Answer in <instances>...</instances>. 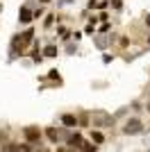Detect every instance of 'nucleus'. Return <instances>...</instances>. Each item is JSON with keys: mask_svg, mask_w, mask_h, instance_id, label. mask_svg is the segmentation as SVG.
I'll return each mask as SVG.
<instances>
[{"mask_svg": "<svg viewBox=\"0 0 150 152\" xmlns=\"http://www.w3.org/2000/svg\"><path fill=\"white\" fill-rule=\"evenodd\" d=\"M23 134H25V139L30 141V143H39V141H41V134H43V132H41L39 127L32 125V127H25Z\"/></svg>", "mask_w": 150, "mask_h": 152, "instance_id": "obj_1", "label": "nucleus"}, {"mask_svg": "<svg viewBox=\"0 0 150 152\" xmlns=\"http://www.w3.org/2000/svg\"><path fill=\"white\" fill-rule=\"evenodd\" d=\"M141 129H143V123L139 121V118H130V121L125 123V127H123L125 134H137V132H141Z\"/></svg>", "mask_w": 150, "mask_h": 152, "instance_id": "obj_2", "label": "nucleus"}, {"mask_svg": "<svg viewBox=\"0 0 150 152\" xmlns=\"http://www.w3.org/2000/svg\"><path fill=\"white\" fill-rule=\"evenodd\" d=\"M43 134L48 136L50 141H52V143H59V141L64 139V136H62V132H59V129H55V127H46V129H43Z\"/></svg>", "mask_w": 150, "mask_h": 152, "instance_id": "obj_3", "label": "nucleus"}, {"mask_svg": "<svg viewBox=\"0 0 150 152\" xmlns=\"http://www.w3.org/2000/svg\"><path fill=\"white\" fill-rule=\"evenodd\" d=\"M62 125L64 127H75L77 125V116L75 114H62Z\"/></svg>", "mask_w": 150, "mask_h": 152, "instance_id": "obj_4", "label": "nucleus"}, {"mask_svg": "<svg viewBox=\"0 0 150 152\" xmlns=\"http://www.w3.org/2000/svg\"><path fill=\"white\" fill-rule=\"evenodd\" d=\"M18 20H21V23H30V20H32V12H30V7H27V5L21 7V12H18Z\"/></svg>", "mask_w": 150, "mask_h": 152, "instance_id": "obj_5", "label": "nucleus"}, {"mask_svg": "<svg viewBox=\"0 0 150 152\" xmlns=\"http://www.w3.org/2000/svg\"><path fill=\"white\" fill-rule=\"evenodd\" d=\"M82 141H84V139H82V134L75 132V134H71V136H68V145L71 148H82Z\"/></svg>", "mask_w": 150, "mask_h": 152, "instance_id": "obj_6", "label": "nucleus"}, {"mask_svg": "<svg viewBox=\"0 0 150 152\" xmlns=\"http://www.w3.org/2000/svg\"><path fill=\"white\" fill-rule=\"evenodd\" d=\"M89 136H91V141H93L96 145H102V143H105V134L98 132V129H93V132L89 134Z\"/></svg>", "mask_w": 150, "mask_h": 152, "instance_id": "obj_7", "label": "nucleus"}, {"mask_svg": "<svg viewBox=\"0 0 150 152\" xmlns=\"http://www.w3.org/2000/svg\"><path fill=\"white\" fill-rule=\"evenodd\" d=\"M43 55H46V57H57V55H59V48H55V45H46Z\"/></svg>", "mask_w": 150, "mask_h": 152, "instance_id": "obj_8", "label": "nucleus"}, {"mask_svg": "<svg viewBox=\"0 0 150 152\" xmlns=\"http://www.w3.org/2000/svg\"><path fill=\"white\" fill-rule=\"evenodd\" d=\"M48 77H50V80H57V84L62 82V77H59V73H57V70H50V73H48Z\"/></svg>", "mask_w": 150, "mask_h": 152, "instance_id": "obj_9", "label": "nucleus"}, {"mask_svg": "<svg viewBox=\"0 0 150 152\" xmlns=\"http://www.w3.org/2000/svg\"><path fill=\"white\" fill-rule=\"evenodd\" d=\"M57 34H59V37H62V39H66V37H68V30H66V27H57Z\"/></svg>", "mask_w": 150, "mask_h": 152, "instance_id": "obj_10", "label": "nucleus"}, {"mask_svg": "<svg viewBox=\"0 0 150 152\" xmlns=\"http://www.w3.org/2000/svg\"><path fill=\"white\" fill-rule=\"evenodd\" d=\"M93 32H96V25H93V23H89V25L84 27V34H93Z\"/></svg>", "mask_w": 150, "mask_h": 152, "instance_id": "obj_11", "label": "nucleus"}, {"mask_svg": "<svg viewBox=\"0 0 150 152\" xmlns=\"http://www.w3.org/2000/svg\"><path fill=\"white\" fill-rule=\"evenodd\" d=\"M52 23H55V16H52V14H50L48 18H46V23H43V25H46V27H52Z\"/></svg>", "mask_w": 150, "mask_h": 152, "instance_id": "obj_12", "label": "nucleus"}, {"mask_svg": "<svg viewBox=\"0 0 150 152\" xmlns=\"http://www.w3.org/2000/svg\"><path fill=\"white\" fill-rule=\"evenodd\" d=\"M32 59H34V61H37V64H41V61H43V57H41V55H39L37 50H34V55H32Z\"/></svg>", "mask_w": 150, "mask_h": 152, "instance_id": "obj_13", "label": "nucleus"}, {"mask_svg": "<svg viewBox=\"0 0 150 152\" xmlns=\"http://www.w3.org/2000/svg\"><path fill=\"white\" fill-rule=\"evenodd\" d=\"M109 30H112V25H109V23H107V20H105V23L100 25V32H109Z\"/></svg>", "mask_w": 150, "mask_h": 152, "instance_id": "obj_14", "label": "nucleus"}, {"mask_svg": "<svg viewBox=\"0 0 150 152\" xmlns=\"http://www.w3.org/2000/svg\"><path fill=\"white\" fill-rule=\"evenodd\" d=\"M146 23H148V25H150V16H146Z\"/></svg>", "mask_w": 150, "mask_h": 152, "instance_id": "obj_15", "label": "nucleus"}, {"mask_svg": "<svg viewBox=\"0 0 150 152\" xmlns=\"http://www.w3.org/2000/svg\"><path fill=\"white\" fill-rule=\"evenodd\" d=\"M62 2H64V5H66V2H71V0H62Z\"/></svg>", "mask_w": 150, "mask_h": 152, "instance_id": "obj_16", "label": "nucleus"}, {"mask_svg": "<svg viewBox=\"0 0 150 152\" xmlns=\"http://www.w3.org/2000/svg\"><path fill=\"white\" fill-rule=\"evenodd\" d=\"M39 2H50V0H39Z\"/></svg>", "mask_w": 150, "mask_h": 152, "instance_id": "obj_17", "label": "nucleus"}, {"mask_svg": "<svg viewBox=\"0 0 150 152\" xmlns=\"http://www.w3.org/2000/svg\"><path fill=\"white\" fill-rule=\"evenodd\" d=\"M148 109H150V104H148Z\"/></svg>", "mask_w": 150, "mask_h": 152, "instance_id": "obj_18", "label": "nucleus"}]
</instances>
